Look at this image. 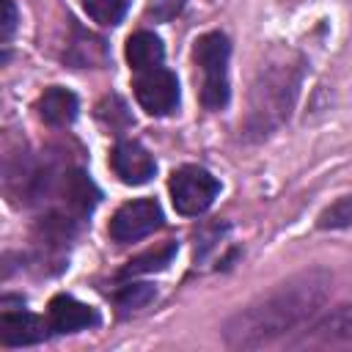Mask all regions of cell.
I'll use <instances>...</instances> for the list:
<instances>
[{"label":"cell","mask_w":352,"mask_h":352,"mask_svg":"<svg viewBox=\"0 0 352 352\" xmlns=\"http://www.w3.org/2000/svg\"><path fill=\"white\" fill-rule=\"evenodd\" d=\"M327 294H330V275L324 270H308L292 275L264 297L236 311L226 322L223 338L234 349L264 346L286 336L289 330H297L305 322H311L324 305Z\"/></svg>","instance_id":"cell-1"},{"label":"cell","mask_w":352,"mask_h":352,"mask_svg":"<svg viewBox=\"0 0 352 352\" xmlns=\"http://www.w3.org/2000/svg\"><path fill=\"white\" fill-rule=\"evenodd\" d=\"M297 94V72L289 63H275L261 69L258 82L253 85V107L250 118L258 121V129H270L272 124L289 116V107Z\"/></svg>","instance_id":"cell-2"},{"label":"cell","mask_w":352,"mask_h":352,"mask_svg":"<svg viewBox=\"0 0 352 352\" xmlns=\"http://www.w3.org/2000/svg\"><path fill=\"white\" fill-rule=\"evenodd\" d=\"M228 55H231V44L223 33H204L195 41L192 58L204 72V85H201V102L209 110H220L228 102Z\"/></svg>","instance_id":"cell-3"},{"label":"cell","mask_w":352,"mask_h":352,"mask_svg":"<svg viewBox=\"0 0 352 352\" xmlns=\"http://www.w3.org/2000/svg\"><path fill=\"white\" fill-rule=\"evenodd\" d=\"M217 192H220V184L206 168L184 165V168L173 170V176H170V198H173L176 212H182V214L192 217V214L206 212L212 206V201L217 198Z\"/></svg>","instance_id":"cell-4"},{"label":"cell","mask_w":352,"mask_h":352,"mask_svg":"<svg viewBox=\"0 0 352 352\" xmlns=\"http://www.w3.org/2000/svg\"><path fill=\"white\" fill-rule=\"evenodd\" d=\"M135 96L146 113L168 116L179 104V80L173 72H168L162 66L140 72V77L135 80Z\"/></svg>","instance_id":"cell-5"},{"label":"cell","mask_w":352,"mask_h":352,"mask_svg":"<svg viewBox=\"0 0 352 352\" xmlns=\"http://www.w3.org/2000/svg\"><path fill=\"white\" fill-rule=\"evenodd\" d=\"M160 223H162L160 204L151 201V198H138V201L124 204L113 214V220H110V236L116 242H135V239L148 236L154 228H160Z\"/></svg>","instance_id":"cell-6"},{"label":"cell","mask_w":352,"mask_h":352,"mask_svg":"<svg viewBox=\"0 0 352 352\" xmlns=\"http://www.w3.org/2000/svg\"><path fill=\"white\" fill-rule=\"evenodd\" d=\"M292 346L308 349H352V305H341L338 311L319 319L302 338L292 341Z\"/></svg>","instance_id":"cell-7"},{"label":"cell","mask_w":352,"mask_h":352,"mask_svg":"<svg viewBox=\"0 0 352 352\" xmlns=\"http://www.w3.org/2000/svg\"><path fill=\"white\" fill-rule=\"evenodd\" d=\"M110 165L124 184H146L154 176V157L135 140H124L113 148Z\"/></svg>","instance_id":"cell-8"},{"label":"cell","mask_w":352,"mask_h":352,"mask_svg":"<svg viewBox=\"0 0 352 352\" xmlns=\"http://www.w3.org/2000/svg\"><path fill=\"white\" fill-rule=\"evenodd\" d=\"M96 322L94 308H88L85 302L69 297V294H58L50 302V330L55 333H77L85 330Z\"/></svg>","instance_id":"cell-9"},{"label":"cell","mask_w":352,"mask_h":352,"mask_svg":"<svg viewBox=\"0 0 352 352\" xmlns=\"http://www.w3.org/2000/svg\"><path fill=\"white\" fill-rule=\"evenodd\" d=\"M47 336V327L38 316L28 314V311H3L0 314V341L6 346H25V344H36Z\"/></svg>","instance_id":"cell-10"},{"label":"cell","mask_w":352,"mask_h":352,"mask_svg":"<svg viewBox=\"0 0 352 352\" xmlns=\"http://www.w3.org/2000/svg\"><path fill=\"white\" fill-rule=\"evenodd\" d=\"M38 116L50 126H66V124H72L77 118V96L69 88L52 85L38 99Z\"/></svg>","instance_id":"cell-11"},{"label":"cell","mask_w":352,"mask_h":352,"mask_svg":"<svg viewBox=\"0 0 352 352\" xmlns=\"http://www.w3.org/2000/svg\"><path fill=\"white\" fill-rule=\"evenodd\" d=\"M165 58V47L160 41V36L148 33V30H140L135 36H129L126 41V60L132 63V69L138 72H148V69H157Z\"/></svg>","instance_id":"cell-12"},{"label":"cell","mask_w":352,"mask_h":352,"mask_svg":"<svg viewBox=\"0 0 352 352\" xmlns=\"http://www.w3.org/2000/svg\"><path fill=\"white\" fill-rule=\"evenodd\" d=\"M176 256V245L173 242H165L138 258H132L126 267H124V275H140V272H154V270H162L170 264V258Z\"/></svg>","instance_id":"cell-13"},{"label":"cell","mask_w":352,"mask_h":352,"mask_svg":"<svg viewBox=\"0 0 352 352\" xmlns=\"http://www.w3.org/2000/svg\"><path fill=\"white\" fill-rule=\"evenodd\" d=\"M66 195H69V204H72L77 212H88V209L96 204V198H99L96 187H94V184L88 182V176H82L80 170H74V173L66 176Z\"/></svg>","instance_id":"cell-14"},{"label":"cell","mask_w":352,"mask_h":352,"mask_svg":"<svg viewBox=\"0 0 352 352\" xmlns=\"http://www.w3.org/2000/svg\"><path fill=\"white\" fill-rule=\"evenodd\" d=\"M82 8L99 25H118L126 11V0H82Z\"/></svg>","instance_id":"cell-15"},{"label":"cell","mask_w":352,"mask_h":352,"mask_svg":"<svg viewBox=\"0 0 352 352\" xmlns=\"http://www.w3.org/2000/svg\"><path fill=\"white\" fill-rule=\"evenodd\" d=\"M349 223H352V192L341 195L319 214V228H344Z\"/></svg>","instance_id":"cell-16"},{"label":"cell","mask_w":352,"mask_h":352,"mask_svg":"<svg viewBox=\"0 0 352 352\" xmlns=\"http://www.w3.org/2000/svg\"><path fill=\"white\" fill-rule=\"evenodd\" d=\"M151 300H154V286H148V283H126L116 294V302L124 311H138V308L148 305Z\"/></svg>","instance_id":"cell-17"},{"label":"cell","mask_w":352,"mask_h":352,"mask_svg":"<svg viewBox=\"0 0 352 352\" xmlns=\"http://www.w3.org/2000/svg\"><path fill=\"white\" fill-rule=\"evenodd\" d=\"M16 28V6L11 0H0V41H8Z\"/></svg>","instance_id":"cell-18"}]
</instances>
